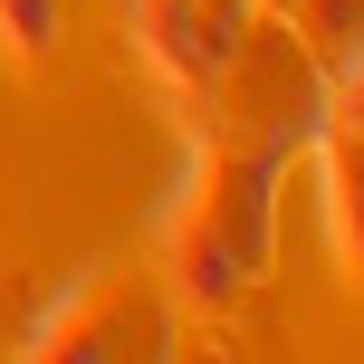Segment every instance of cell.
I'll list each match as a JSON object with an SVG mask.
<instances>
[{
    "mask_svg": "<svg viewBox=\"0 0 364 364\" xmlns=\"http://www.w3.org/2000/svg\"><path fill=\"white\" fill-rule=\"evenodd\" d=\"M29 364H125V355H173V288H154L144 269H87L77 288H58L38 307Z\"/></svg>",
    "mask_w": 364,
    "mask_h": 364,
    "instance_id": "7a4b0ae2",
    "label": "cell"
},
{
    "mask_svg": "<svg viewBox=\"0 0 364 364\" xmlns=\"http://www.w3.org/2000/svg\"><path fill=\"white\" fill-rule=\"evenodd\" d=\"M278 173L288 164L240 144V134H192L182 192L154 220V259H164V288L182 307L230 316L269 278V259H278Z\"/></svg>",
    "mask_w": 364,
    "mask_h": 364,
    "instance_id": "6da1fadb",
    "label": "cell"
},
{
    "mask_svg": "<svg viewBox=\"0 0 364 364\" xmlns=\"http://www.w3.org/2000/svg\"><path fill=\"white\" fill-rule=\"evenodd\" d=\"M58 0H0V58L10 68H48L58 58Z\"/></svg>",
    "mask_w": 364,
    "mask_h": 364,
    "instance_id": "8992f818",
    "label": "cell"
},
{
    "mask_svg": "<svg viewBox=\"0 0 364 364\" xmlns=\"http://www.w3.org/2000/svg\"><path fill=\"white\" fill-rule=\"evenodd\" d=\"M278 10L297 19V38L316 48V68H346V58H364V0H278Z\"/></svg>",
    "mask_w": 364,
    "mask_h": 364,
    "instance_id": "5b68a950",
    "label": "cell"
},
{
    "mask_svg": "<svg viewBox=\"0 0 364 364\" xmlns=\"http://www.w3.org/2000/svg\"><path fill=\"white\" fill-rule=\"evenodd\" d=\"M326 125H346V134H364V58H346V68H336V96H326Z\"/></svg>",
    "mask_w": 364,
    "mask_h": 364,
    "instance_id": "52a82bcc",
    "label": "cell"
},
{
    "mask_svg": "<svg viewBox=\"0 0 364 364\" xmlns=\"http://www.w3.org/2000/svg\"><path fill=\"white\" fill-rule=\"evenodd\" d=\"M250 19H259V0H125L134 58H144V77L182 115H201V96L220 87V68L250 38Z\"/></svg>",
    "mask_w": 364,
    "mask_h": 364,
    "instance_id": "3957f363",
    "label": "cell"
},
{
    "mask_svg": "<svg viewBox=\"0 0 364 364\" xmlns=\"http://www.w3.org/2000/svg\"><path fill=\"white\" fill-rule=\"evenodd\" d=\"M307 154H316V182H326V250L346 269V288H364V134L326 125Z\"/></svg>",
    "mask_w": 364,
    "mask_h": 364,
    "instance_id": "277c9868",
    "label": "cell"
}]
</instances>
